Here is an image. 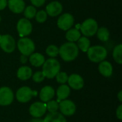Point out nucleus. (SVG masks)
Returning <instances> with one entry per match:
<instances>
[{
	"label": "nucleus",
	"instance_id": "2",
	"mask_svg": "<svg viewBox=\"0 0 122 122\" xmlns=\"http://www.w3.org/2000/svg\"><path fill=\"white\" fill-rule=\"evenodd\" d=\"M61 65L58 60L54 58H49L45 60L42 65V72L47 79H54L60 71Z\"/></svg>",
	"mask_w": 122,
	"mask_h": 122
},
{
	"label": "nucleus",
	"instance_id": "1",
	"mask_svg": "<svg viewBox=\"0 0 122 122\" xmlns=\"http://www.w3.org/2000/svg\"><path fill=\"white\" fill-rule=\"evenodd\" d=\"M59 54L61 58L66 62L75 60L79 55V48L74 42H66L59 48Z\"/></svg>",
	"mask_w": 122,
	"mask_h": 122
},
{
	"label": "nucleus",
	"instance_id": "19",
	"mask_svg": "<svg viewBox=\"0 0 122 122\" xmlns=\"http://www.w3.org/2000/svg\"><path fill=\"white\" fill-rule=\"evenodd\" d=\"M32 76V69L28 66H22L19 67L16 72V76L21 81H26Z\"/></svg>",
	"mask_w": 122,
	"mask_h": 122
},
{
	"label": "nucleus",
	"instance_id": "14",
	"mask_svg": "<svg viewBox=\"0 0 122 122\" xmlns=\"http://www.w3.org/2000/svg\"><path fill=\"white\" fill-rule=\"evenodd\" d=\"M62 10H63L62 4L57 1H54L50 2L46 6V12L47 15L52 17L57 16L58 15H59L61 13Z\"/></svg>",
	"mask_w": 122,
	"mask_h": 122
},
{
	"label": "nucleus",
	"instance_id": "11",
	"mask_svg": "<svg viewBox=\"0 0 122 122\" xmlns=\"http://www.w3.org/2000/svg\"><path fill=\"white\" fill-rule=\"evenodd\" d=\"M29 112L34 118L42 117L46 112V103L42 102H36L33 103L29 109Z\"/></svg>",
	"mask_w": 122,
	"mask_h": 122
},
{
	"label": "nucleus",
	"instance_id": "3",
	"mask_svg": "<svg viewBox=\"0 0 122 122\" xmlns=\"http://www.w3.org/2000/svg\"><path fill=\"white\" fill-rule=\"evenodd\" d=\"M86 52L89 59L94 63H100L105 60L107 56V50L103 46L96 45L90 46Z\"/></svg>",
	"mask_w": 122,
	"mask_h": 122
},
{
	"label": "nucleus",
	"instance_id": "27",
	"mask_svg": "<svg viewBox=\"0 0 122 122\" xmlns=\"http://www.w3.org/2000/svg\"><path fill=\"white\" fill-rule=\"evenodd\" d=\"M59 47L56 45L51 44L46 49V54L51 58H55L59 55Z\"/></svg>",
	"mask_w": 122,
	"mask_h": 122
},
{
	"label": "nucleus",
	"instance_id": "22",
	"mask_svg": "<svg viewBox=\"0 0 122 122\" xmlns=\"http://www.w3.org/2000/svg\"><path fill=\"white\" fill-rule=\"evenodd\" d=\"M66 39L69 42H75L79 40L81 37V32L76 28H71L66 31Z\"/></svg>",
	"mask_w": 122,
	"mask_h": 122
},
{
	"label": "nucleus",
	"instance_id": "29",
	"mask_svg": "<svg viewBox=\"0 0 122 122\" xmlns=\"http://www.w3.org/2000/svg\"><path fill=\"white\" fill-rule=\"evenodd\" d=\"M47 14L46 12V11L44 10H40L39 11L36 12V15H35V19L36 21L39 23V24H42L44 22H45L47 19Z\"/></svg>",
	"mask_w": 122,
	"mask_h": 122
},
{
	"label": "nucleus",
	"instance_id": "12",
	"mask_svg": "<svg viewBox=\"0 0 122 122\" xmlns=\"http://www.w3.org/2000/svg\"><path fill=\"white\" fill-rule=\"evenodd\" d=\"M74 22V16L69 13H65L59 17L57 20V26L63 31H67L71 28Z\"/></svg>",
	"mask_w": 122,
	"mask_h": 122
},
{
	"label": "nucleus",
	"instance_id": "18",
	"mask_svg": "<svg viewBox=\"0 0 122 122\" xmlns=\"http://www.w3.org/2000/svg\"><path fill=\"white\" fill-rule=\"evenodd\" d=\"M70 93H71V89L68 85H66V84H61L58 87L56 92V94L57 97L56 101L58 102H59L62 100L66 99L69 97Z\"/></svg>",
	"mask_w": 122,
	"mask_h": 122
},
{
	"label": "nucleus",
	"instance_id": "9",
	"mask_svg": "<svg viewBox=\"0 0 122 122\" xmlns=\"http://www.w3.org/2000/svg\"><path fill=\"white\" fill-rule=\"evenodd\" d=\"M14 92L8 86H2L0 88V106H9L14 102Z\"/></svg>",
	"mask_w": 122,
	"mask_h": 122
},
{
	"label": "nucleus",
	"instance_id": "17",
	"mask_svg": "<svg viewBox=\"0 0 122 122\" xmlns=\"http://www.w3.org/2000/svg\"><path fill=\"white\" fill-rule=\"evenodd\" d=\"M99 71L104 77H110L113 74V66L112 64L106 60L99 63Z\"/></svg>",
	"mask_w": 122,
	"mask_h": 122
},
{
	"label": "nucleus",
	"instance_id": "32",
	"mask_svg": "<svg viewBox=\"0 0 122 122\" xmlns=\"http://www.w3.org/2000/svg\"><path fill=\"white\" fill-rule=\"evenodd\" d=\"M31 4L35 7H40L44 4L46 0H30Z\"/></svg>",
	"mask_w": 122,
	"mask_h": 122
},
{
	"label": "nucleus",
	"instance_id": "16",
	"mask_svg": "<svg viewBox=\"0 0 122 122\" xmlns=\"http://www.w3.org/2000/svg\"><path fill=\"white\" fill-rule=\"evenodd\" d=\"M55 95V91L51 86H44L39 92V98L42 102L46 103L47 102L53 99Z\"/></svg>",
	"mask_w": 122,
	"mask_h": 122
},
{
	"label": "nucleus",
	"instance_id": "37",
	"mask_svg": "<svg viewBox=\"0 0 122 122\" xmlns=\"http://www.w3.org/2000/svg\"><path fill=\"white\" fill-rule=\"evenodd\" d=\"M117 98L120 102H122V91H119V92L117 94Z\"/></svg>",
	"mask_w": 122,
	"mask_h": 122
},
{
	"label": "nucleus",
	"instance_id": "15",
	"mask_svg": "<svg viewBox=\"0 0 122 122\" xmlns=\"http://www.w3.org/2000/svg\"><path fill=\"white\" fill-rule=\"evenodd\" d=\"M7 5L9 10L14 14H21L25 9L24 0H8Z\"/></svg>",
	"mask_w": 122,
	"mask_h": 122
},
{
	"label": "nucleus",
	"instance_id": "20",
	"mask_svg": "<svg viewBox=\"0 0 122 122\" xmlns=\"http://www.w3.org/2000/svg\"><path fill=\"white\" fill-rule=\"evenodd\" d=\"M43 120L44 122H67L65 117L58 112L49 113Z\"/></svg>",
	"mask_w": 122,
	"mask_h": 122
},
{
	"label": "nucleus",
	"instance_id": "30",
	"mask_svg": "<svg viewBox=\"0 0 122 122\" xmlns=\"http://www.w3.org/2000/svg\"><path fill=\"white\" fill-rule=\"evenodd\" d=\"M56 81L60 84H64L67 82L68 81V77L69 76L66 72L64 71H59L56 75Z\"/></svg>",
	"mask_w": 122,
	"mask_h": 122
},
{
	"label": "nucleus",
	"instance_id": "5",
	"mask_svg": "<svg viewBox=\"0 0 122 122\" xmlns=\"http://www.w3.org/2000/svg\"><path fill=\"white\" fill-rule=\"evenodd\" d=\"M98 28L99 26L97 21L92 18H89L86 19L81 24L80 32L82 33L84 36L89 37L96 34Z\"/></svg>",
	"mask_w": 122,
	"mask_h": 122
},
{
	"label": "nucleus",
	"instance_id": "38",
	"mask_svg": "<svg viewBox=\"0 0 122 122\" xmlns=\"http://www.w3.org/2000/svg\"><path fill=\"white\" fill-rule=\"evenodd\" d=\"M1 16H0V22H1Z\"/></svg>",
	"mask_w": 122,
	"mask_h": 122
},
{
	"label": "nucleus",
	"instance_id": "6",
	"mask_svg": "<svg viewBox=\"0 0 122 122\" xmlns=\"http://www.w3.org/2000/svg\"><path fill=\"white\" fill-rule=\"evenodd\" d=\"M37 95V92L32 90L29 86H21L16 92V99L20 103L29 102L33 97Z\"/></svg>",
	"mask_w": 122,
	"mask_h": 122
},
{
	"label": "nucleus",
	"instance_id": "33",
	"mask_svg": "<svg viewBox=\"0 0 122 122\" xmlns=\"http://www.w3.org/2000/svg\"><path fill=\"white\" fill-rule=\"evenodd\" d=\"M116 115H117V117L119 120H122V105L120 104L119 105V107L117 108V110H116Z\"/></svg>",
	"mask_w": 122,
	"mask_h": 122
},
{
	"label": "nucleus",
	"instance_id": "21",
	"mask_svg": "<svg viewBox=\"0 0 122 122\" xmlns=\"http://www.w3.org/2000/svg\"><path fill=\"white\" fill-rule=\"evenodd\" d=\"M29 60L32 66L35 67H40L44 64L45 61V58L41 54L36 52V53H32L29 56Z\"/></svg>",
	"mask_w": 122,
	"mask_h": 122
},
{
	"label": "nucleus",
	"instance_id": "36",
	"mask_svg": "<svg viewBox=\"0 0 122 122\" xmlns=\"http://www.w3.org/2000/svg\"><path fill=\"white\" fill-rule=\"evenodd\" d=\"M29 122H44V120L41 118H34Z\"/></svg>",
	"mask_w": 122,
	"mask_h": 122
},
{
	"label": "nucleus",
	"instance_id": "39",
	"mask_svg": "<svg viewBox=\"0 0 122 122\" xmlns=\"http://www.w3.org/2000/svg\"><path fill=\"white\" fill-rule=\"evenodd\" d=\"M1 34H0V38H1Z\"/></svg>",
	"mask_w": 122,
	"mask_h": 122
},
{
	"label": "nucleus",
	"instance_id": "23",
	"mask_svg": "<svg viewBox=\"0 0 122 122\" xmlns=\"http://www.w3.org/2000/svg\"><path fill=\"white\" fill-rule=\"evenodd\" d=\"M90 41L86 36H81L77 41V46L79 49L82 51L83 52H86L90 47Z\"/></svg>",
	"mask_w": 122,
	"mask_h": 122
},
{
	"label": "nucleus",
	"instance_id": "34",
	"mask_svg": "<svg viewBox=\"0 0 122 122\" xmlns=\"http://www.w3.org/2000/svg\"><path fill=\"white\" fill-rule=\"evenodd\" d=\"M7 6V0H0V11L4 9Z\"/></svg>",
	"mask_w": 122,
	"mask_h": 122
},
{
	"label": "nucleus",
	"instance_id": "28",
	"mask_svg": "<svg viewBox=\"0 0 122 122\" xmlns=\"http://www.w3.org/2000/svg\"><path fill=\"white\" fill-rule=\"evenodd\" d=\"M46 111L49 112V113L55 112L59 110V102L55 100H50L46 103Z\"/></svg>",
	"mask_w": 122,
	"mask_h": 122
},
{
	"label": "nucleus",
	"instance_id": "10",
	"mask_svg": "<svg viewBox=\"0 0 122 122\" xmlns=\"http://www.w3.org/2000/svg\"><path fill=\"white\" fill-rule=\"evenodd\" d=\"M16 30L19 34L22 37L29 35L32 31V24L29 19L26 18L20 19L16 24Z\"/></svg>",
	"mask_w": 122,
	"mask_h": 122
},
{
	"label": "nucleus",
	"instance_id": "7",
	"mask_svg": "<svg viewBox=\"0 0 122 122\" xmlns=\"http://www.w3.org/2000/svg\"><path fill=\"white\" fill-rule=\"evenodd\" d=\"M59 109L60 113L64 117H70L75 114L76 111V106L73 101L66 99L59 102Z\"/></svg>",
	"mask_w": 122,
	"mask_h": 122
},
{
	"label": "nucleus",
	"instance_id": "4",
	"mask_svg": "<svg viewBox=\"0 0 122 122\" xmlns=\"http://www.w3.org/2000/svg\"><path fill=\"white\" fill-rule=\"evenodd\" d=\"M17 48L22 55L29 56L35 50L34 42L29 38L22 37L17 42Z\"/></svg>",
	"mask_w": 122,
	"mask_h": 122
},
{
	"label": "nucleus",
	"instance_id": "25",
	"mask_svg": "<svg viewBox=\"0 0 122 122\" xmlns=\"http://www.w3.org/2000/svg\"><path fill=\"white\" fill-rule=\"evenodd\" d=\"M122 44H119L117 45L113 50V58H114V61L119 64H122Z\"/></svg>",
	"mask_w": 122,
	"mask_h": 122
},
{
	"label": "nucleus",
	"instance_id": "26",
	"mask_svg": "<svg viewBox=\"0 0 122 122\" xmlns=\"http://www.w3.org/2000/svg\"><path fill=\"white\" fill-rule=\"evenodd\" d=\"M24 15L26 19H31L35 17V15L36 14V9L33 5H29L25 7L24 10Z\"/></svg>",
	"mask_w": 122,
	"mask_h": 122
},
{
	"label": "nucleus",
	"instance_id": "35",
	"mask_svg": "<svg viewBox=\"0 0 122 122\" xmlns=\"http://www.w3.org/2000/svg\"><path fill=\"white\" fill-rule=\"evenodd\" d=\"M20 62L21 63V64H26V62H27V61H28V59H27V56H24V55H22L21 54V56H20Z\"/></svg>",
	"mask_w": 122,
	"mask_h": 122
},
{
	"label": "nucleus",
	"instance_id": "31",
	"mask_svg": "<svg viewBox=\"0 0 122 122\" xmlns=\"http://www.w3.org/2000/svg\"><path fill=\"white\" fill-rule=\"evenodd\" d=\"M31 77H32V80L36 83H41L45 79V76H44L42 71H36V72H35L34 74H32Z\"/></svg>",
	"mask_w": 122,
	"mask_h": 122
},
{
	"label": "nucleus",
	"instance_id": "13",
	"mask_svg": "<svg viewBox=\"0 0 122 122\" xmlns=\"http://www.w3.org/2000/svg\"><path fill=\"white\" fill-rule=\"evenodd\" d=\"M68 86L74 90H80L84 86V81L81 76L77 74H72L68 77Z\"/></svg>",
	"mask_w": 122,
	"mask_h": 122
},
{
	"label": "nucleus",
	"instance_id": "24",
	"mask_svg": "<svg viewBox=\"0 0 122 122\" xmlns=\"http://www.w3.org/2000/svg\"><path fill=\"white\" fill-rule=\"evenodd\" d=\"M96 34L97 36V38L102 41H107L109 39L110 33H109V29L107 27L102 26V27L98 28Z\"/></svg>",
	"mask_w": 122,
	"mask_h": 122
},
{
	"label": "nucleus",
	"instance_id": "8",
	"mask_svg": "<svg viewBox=\"0 0 122 122\" xmlns=\"http://www.w3.org/2000/svg\"><path fill=\"white\" fill-rule=\"evenodd\" d=\"M16 42L10 34L1 35L0 38V47L6 53H12L16 49Z\"/></svg>",
	"mask_w": 122,
	"mask_h": 122
}]
</instances>
